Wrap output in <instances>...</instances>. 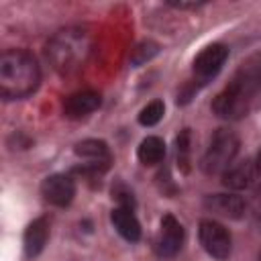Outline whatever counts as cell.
I'll use <instances>...</instances> for the list:
<instances>
[{"mask_svg":"<svg viewBox=\"0 0 261 261\" xmlns=\"http://www.w3.org/2000/svg\"><path fill=\"white\" fill-rule=\"evenodd\" d=\"M259 92H261V51L249 55L239 65L232 80L214 98L212 110L222 118L237 120L249 112L251 102Z\"/></svg>","mask_w":261,"mask_h":261,"instance_id":"1","label":"cell"},{"mask_svg":"<svg viewBox=\"0 0 261 261\" xmlns=\"http://www.w3.org/2000/svg\"><path fill=\"white\" fill-rule=\"evenodd\" d=\"M92 47H94V41L86 29L69 27V29L57 31L49 39L45 47V55L57 73L71 75L86 65L92 53Z\"/></svg>","mask_w":261,"mask_h":261,"instance_id":"2","label":"cell"},{"mask_svg":"<svg viewBox=\"0 0 261 261\" xmlns=\"http://www.w3.org/2000/svg\"><path fill=\"white\" fill-rule=\"evenodd\" d=\"M41 69L24 49H8L0 55V94L4 100H18L37 90Z\"/></svg>","mask_w":261,"mask_h":261,"instance_id":"3","label":"cell"},{"mask_svg":"<svg viewBox=\"0 0 261 261\" xmlns=\"http://www.w3.org/2000/svg\"><path fill=\"white\" fill-rule=\"evenodd\" d=\"M239 153V137L228 128H218L200 161V167L208 175L224 173Z\"/></svg>","mask_w":261,"mask_h":261,"instance_id":"4","label":"cell"},{"mask_svg":"<svg viewBox=\"0 0 261 261\" xmlns=\"http://www.w3.org/2000/svg\"><path fill=\"white\" fill-rule=\"evenodd\" d=\"M198 237L200 243L204 247V251L208 255H212L214 259H226L230 255V234L228 230L216 222V220H202L200 228H198Z\"/></svg>","mask_w":261,"mask_h":261,"instance_id":"5","label":"cell"},{"mask_svg":"<svg viewBox=\"0 0 261 261\" xmlns=\"http://www.w3.org/2000/svg\"><path fill=\"white\" fill-rule=\"evenodd\" d=\"M184 243V226L173 214H165L161 218L157 237H155V251L159 257H173Z\"/></svg>","mask_w":261,"mask_h":261,"instance_id":"6","label":"cell"},{"mask_svg":"<svg viewBox=\"0 0 261 261\" xmlns=\"http://www.w3.org/2000/svg\"><path fill=\"white\" fill-rule=\"evenodd\" d=\"M41 194L43 198L53 204V206H69L73 196H75V184L69 175L65 173H53V175H47L41 184Z\"/></svg>","mask_w":261,"mask_h":261,"instance_id":"7","label":"cell"},{"mask_svg":"<svg viewBox=\"0 0 261 261\" xmlns=\"http://www.w3.org/2000/svg\"><path fill=\"white\" fill-rule=\"evenodd\" d=\"M228 57V49L222 45V43H212L208 47H204L196 59H194V73L200 77V80H208V77H214L224 61Z\"/></svg>","mask_w":261,"mask_h":261,"instance_id":"8","label":"cell"},{"mask_svg":"<svg viewBox=\"0 0 261 261\" xmlns=\"http://www.w3.org/2000/svg\"><path fill=\"white\" fill-rule=\"evenodd\" d=\"M75 155L82 157V159H88L90 161V167H84L82 171H104L110 163V149L104 141H98V139H86L82 143L75 145Z\"/></svg>","mask_w":261,"mask_h":261,"instance_id":"9","label":"cell"},{"mask_svg":"<svg viewBox=\"0 0 261 261\" xmlns=\"http://www.w3.org/2000/svg\"><path fill=\"white\" fill-rule=\"evenodd\" d=\"M98 106H100V94L92 92V90H82V92H75L65 98L63 112L69 118H80V116L94 112Z\"/></svg>","mask_w":261,"mask_h":261,"instance_id":"10","label":"cell"},{"mask_svg":"<svg viewBox=\"0 0 261 261\" xmlns=\"http://www.w3.org/2000/svg\"><path fill=\"white\" fill-rule=\"evenodd\" d=\"M257 165L251 159H245L237 165H230L224 173H222V184L230 190H245L251 188L255 177H257Z\"/></svg>","mask_w":261,"mask_h":261,"instance_id":"11","label":"cell"},{"mask_svg":"<svg viewBox=\"0 0 261 261\" xmlns=\"http://www.w3.org/2000/svg\"><path fill=\"white\" fill-rule=\"evenodd\" d=\"M204 206L224 218H232V220H239L243 214H245V202L243 198L234 196V194H214V196H208L204 200Z\"/></svg>","mask_w":261,"mask_h":261,"instance_id":"12","label":"cell"},{"mask_svg":"<svg viewBox=\"0 0 261 261\" xmlns=\"http://www.w3.org/2000/svg\"><path fill=\"white\" fill-rule=\"evenodd\" d=\"M47 239H49V222L45 218H35L27 230H24V237H22V247H24V255L29 259L37 257L45 245H47Z\"/></svg>","mask_w":261,"mask_h":261,"instance_id":"13","label":"cell"},{"mask_svg":"<svg viewBox=\"0 0 261 261\" xmlns=\"http://www.w3.org/2000/svg\"><path fill=\"white\" fill-rule=\"evenodd\" d=\"M110 220H112L116 232L122 239H126L130 243H135V241L141 239V224H139V220H137V216L133 214L130 208H122V206L114 208L110 212Z\"/></svg>","mask_w":261,"mask_h":261,"instance_id":"14","label":"cell"},{"mask_svg":"<svg viewBox=\"0 0 261 261\" xmlns=\"http://www.w3.org/2000/svg\"><path fill=\"white\" fill-rule=\"evenodd\" d=\"M137 157L143 165H155L165 157V143L159 137H147L137 149Z\"/></svg>","mask_w":261,"mask_h":261,"instance_id":"15","label":"cell"},{"mask_svg":"<svg viewBox=\"0 0 261 261\" xmlns=\"http://www.w3.org/2000/svg\"><path fill=\"white\" fill-rule=\"evenodd\" d=\"M159 53V45L155 41H141L133 51H130V63L135 67L147 63L149 59H153Z\"/></svg>","mask_w":261,"mask_h":261,"instance_id":"16","label":"cell"},{"mask_svg":"<svg viewBox=\"0 0 261 261\" xmlns=\"http://www.w3.org/2000/svg\"><path fill=\"white\" fill-rule=\"evenodd\" d=\"M163 112H165L163 102H161V100H153V102H149V104L139 112V122H141L143 126H153V124H157V122L163 118Z\"/></svg>","mask_w":261,"mask_h":261,"instance_id":"17","label":"cell"},{"mask_svg":"<svg viewBox=\"0 0 261 261\" xmlns=\"http://www.w3.org/2000/svg\"><path fill=\"white\" fill-rule=\"evenodd\" d=\"M112 196L120 202V206H122V208H130V210L135 208V198H133V194H130L124 186H120V184H118L116 188H112Z\"/></svg>","mask_w":261,"mask_h":261,"instance_id":"18","label":"cell"},{"mask_svg":"<svg viewBox=\"0 0 261 261\" xmlns=\"http://www.w3.org/2000/svg\"><path fill=\"white\" fill-rule=\"evenodd\" d=\"M175 145H177V157H179L181 161H186V155H188V151H190V130H188V128L177 137Z\"/></svg>","mask_w":261,"mask_h":261,"instance_id":"19","label":"cell"},{"mask_svg":"<svg viewBox=\"0 0 261 261\" xmlns=\"http://www.w3.org/2000/svg\"><path fill=\"white\" fill-rule=\"evenodd\" d=\"M167 4L169 6H173V8H198V6H202L204 2H181V0H167Z\"/></svg>","mask_w":261,"mask_h":261,"instance_id":"20","label":"cell"},{"mask_svg":"<svg viewBox=\"0 0 261 261\" xmlns=\"http://www.w3.org/2000/svg\"><path fill=\"white\" fill-rule=\"evenodd\" d=\"M255 165H257V171L261 173V151H259V155H257V163H255Z\"/></svg>","mask_w":261,"mask_h":261,"instance_id":"21","label":"cell"},{"mask_svg":"<svg viewBox=\"0 0 261 261\" xmlns=\"http://www.w3.org/2000/svg\"><path fill=\"white\" fill-rule=\"evenodd\" d=\"M259 261H261V257H259Z\"/></svg>","mask_w":261,"mask_h":261,"instance_id":"22","label":"cell"}]
</instances>
